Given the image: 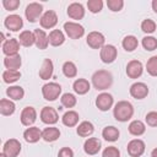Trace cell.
<instances>
[{
  "label": "cell",
  "instance_id": "obj_1",
  "mask_svg": "<svg viewBox=\"0 0 157 157\" xmlns=\"http://www.w3.org/2000/svg\"><path fill=\"white\" fill-rule=\"evenodd\" d=\"M92 85L98 91H105L113 85V75L108 70H97L93 72L92 77Z\"/></svg>",
  "mask_w": 157,
  "mask_h": 157
},
{
  "label": "cell",
  "instance_id": "obj_2",
  "mask_svg": "<svg viewBox=\"0 0 157 157\" xmlns=\"http://www.w3.org/2000/svg\"><path fill=\"white\" fill-rule=\"evenodd\" d=\"M113 115H114L115 120H118L120 123H125L132 118L134 107L128 101H119L113 108Z\"/></svg>",
  "mask_w": 157,
  "mask_h": 157
},
{
  "label": "cell",
  "instance_id": "obj_3",
  "mask_svg": "<svg viewBox=\"0 0 157 157\" xmlns=\"http://www.w3.org/2000/svg\"><path fill=\"white\" fill-rule=\"evenodd\" d=\"M61 93V86L58 82H48L42 87V94L45 101H55Z\"/></svg>",
  "mask_w": 157,
  "mask_h": 157
},
{
  "label": "cell",
  "instance_id": "obj_4",
  "mask_svg": "<svg viewBox=\"0 0 157 157\" xmlns=\"http://www.w3.org/2000/svg\"><path fill=\"white\" fill-rule=\"evenodd\" d=\"M42 15H43V5L42 4H39V2H31V4H28L26 6L25 16L28 20V22L34 23V22L39 21Z\"/></svg>",
  "mask_w": 157,
  "mask_h": 157
},
{
  "label": "cell",
  "instance_id": "obj_5",
  "mask_svg": "<svg viewBox=\"0 0 157 157\" xmlns=\"http://www.w3.org/2000/svg\"><path fill=\"white\" fill-rule=\"evenodd\" d=\"M64 31H65L66 36L71 39H78L85 34L83 26H81L78 22H74V21L65 22L64 23Z\"/></svg>",
  "mask_w": 157,
  "mask_h": 157
},
{
  "label": "cell",
  "instance_id": "obj_6",
  "mask_svg": "<svg viewBox=\"0 0 157 157\" xmlns=\"http://www.w3.org/2000/svg\"><path fill=\"white\" fill-rule=\"evenodd\" d=\"M86 42L88 44V47H91L92 49H102L105 44V38L103 36V33L98 32V31H92L88 33Z\"/></svg>",
  "mask_w": 157,
  "mask_h": 157
},
{
  "label": "cell",
  "instance_id": "obj_7",
  "mask_svg": "<svg viewBox=\"0 0 157 157\" xmlns=\"http://www.w3.org/2000/svg\"><path fill=\"white\" fill-rule=\"evenodd\" d=\"M145 148H146V145H145V142L141 139H132L131 141H129V144L126 146L128 153L131 157H140V156H142L144 152H145Z\"/></svg>",
  "mask_w": 157,
  "mask_h": 157
},
{
  "label": "cell",
  "instance_id": "obj_8",
  "mask_svg": "<svg viewBox=\"0 0 157 157\" xmlns=\"http://www.w3.org/2000/svg\"><path fill=\"white\" fill-rule=\"evenodd\" d=\"M21 152V144L17 139H9L2 146V153L7 157H17Z\"/></svg>",
  "mask_w": 157,
  "mask_h": 157
},
{
  "label": "cell",
  "instance_id": "obj_9",
  "mask_svg": "<svg viewBox=\"0 0 157 157\" xmlns=\"http://www.w3.org/2000/svg\"><path fill=\"white\" fill-rule=\"evenodd\" d=\"M113 103H114V98H113V96H112L110 93H108V92H102V93H99V94L97 96V98H96V107H97L99 110H102V112L109 110V109L112 108Z\"/></svg>",
  "mask_w": 157,
  "mask_h": 157
},
{
  "label": "cell",
  "instance_id": "obj_10",
  "mask_svg": "<svg viewBox=\"0 0 157 157\" xmlns=\"http://www.w3.org/2000/svg\"><path fill=\"white\" fill-rule=\"evenodd\" d=\"M40 120L47 125H54L59 120V114L53 107H43L40 110Z\"/></svg>",
  "mask_w": 157,
  "mask_h": 157
},
{
  "label": "cell",
  "instance_id": "obj_11",
  "mask_svg": "<svg viewBox=\"0 0 157 157\" xmlns=\"http://www.w3.org/2000/svg\"><path fill=\"white\" fill-rule=\"evenodd\" d=\"M99 56H101V60L104 64H112L118 56V50L113 44H105L101 49Z\"/></svg>",
  "mask_w": 157,
  "mask_h": 157
},
{
  "label": "cell",
  "instance_id": "obj_12",
  "mask_svg": "<svg viewBox=\"0 0 157 157\" xmlns=\"http://www.w3.org/2000/svg\"><path fill=\"white\" fill-rule=\"evenodd\" d=\"M39 23H40V27L42 28H45V29H50L53 27H55V25L58 23V15L55 11L53 10H47L40 20H39Z\"/></svg>",
  "mask_w": 157,
  "mask_h": 157
},
{
  "label": "cell",
  "instance_id": "obj_13",
  "mask_svg": "<svg viewBox=\"0 0 157 157\" xmlns=\"http://www.w3.org/2000/svg\"><path fill=\"white\" fill-rule=\"evenodd\" d=\"M4 26L11 31V32H18L22 27H23V20L20 15H16V13H12V15H9L5 21H4Z\"/></svg>",
  "mask_w": 157,
  "mask_h": 157
},
{
  "label": "cell",
  "instance_id": "obj_14",
  "mask_svg": "<svg viewBox=\"0 0 157 157\" xmlns=\"http://www.w3.org/2000/svg\"><path fill=\"white\" fill-rule=\"evenodd\" d=\"M21 124L25 126H31L37 120V110L33 107H25L20 115Z\"/></svg>",
  "mask_w": 157,
  "mask_h": 157
},
{
  "label": "cell",
  "instance_id": "obj_15",
  "mask_svg": "<svg viewBox=\"0 0 157 157\" xmlns=\"http://www.w3.org/2000/svg\"><path fill=\"white\" fill-rule=\"evenodd\" d=\"M129 92L131 97H134L135 99H144L148 94V87L144 82H135L130 86Z\"/></svg>",
  "mask_w": 157,
  "mask_h": 157
},
{
  "label": "cell",
  "instance_id": "obj_16",
  "mask_svg": "<svg viewBox=\"0 0 157 157\" xmlns=\"http://www.w3.org/2000/svg\"><path fill=\"white\" fill-rule=\"evenodd\" d=\"M144 72V65L140 60H130L126 65V75L130 78H139Z\"/></svg>",
  "mask_w": 157,
  "mask_h": 157
},
{
  "label": "cell",
  "instance_id": "obj_17",
  "mask_svg": "<svg viewBox=\"0 0 157 157\" xmlns=\"http://www.w3.org/2000/svg\"><path fill=\"white\" fill-rule=\"evenodd\" d=\"M2 53L5 56H11V55H17L20 50V42L16 38H10L1 45Z\"/></svg>",
  "mask_w": 157,
  "mask_h": 157
},
{
  "label": "cell",
  "instance_id": "obj_18",
  "mask_svg": "<svg viewBox=\"0 0 157 157\" xmlns=\"http://www.w3.org/2000/svg\"><path fill=\"white\" fill-rule=\"evenodd\" d=\"M67 16L72 20H82L85 17V7L81 2H71L67 6Z\"/></svg>",
  "mask_w": 157,
  "mask_h": 157
},
{
  "label": "cell",
  "instance_id": "obj_19",
  "mask_svg": "<svg viewBox=\"0 0 157 157\" xmlns=\"http://www.w3.org/2000/svg\"><path fill=\"white\" fill-rule=\"evenodd\" d=\"M23 139L28 144H36L42 139V130L37 126H29L23 131Z\"/></svg>",
  "mask_w": 157,
  "mask_h": 157
},
{
  "label": "cell",
  "instance_id": "obj_20",
  "mask_svg": "<svg viewBox=\"0 0 157 157\" xmlns=\"http://www.w3.org/2000/svg\"><path fill=\"white\" fill-rule=\"evenodd\" d=\"M101 141L97 137H88L83 144V151L90 156L97 155L101 151Z\"/></svg>",
  "mask_w": 157,
  "mask_h": 157
},
{
  "label": "cell",
  "instance_id": "obj_21",
  "mask_svg": "<svg viewBox=\"0 0 157 157\" xmlns=\"http://www.w3.org/2000/svg\"><path fill=\"white\" fill-rule=\"evenodd\" d=\"M53 72H54V64L50 59H44L42 65H40V69L38 71V75L42 80H49L52 76H53Z\"/></svg>",
  "mask_w": 157,
  "mask_h": 157
},
{
  "label": "cell",
  "instance_id": "obj_22",
  "mask_svg": "<svg viewBox=\"0 0 157 157\" xmlns=\"http://www.w3.org/2000/svg\"><path fill=\"white\" fill-rule=\"evenodd\" d=\"M34 37H36V47L40 50L43 49H47V47L49 45V38H48V34L43 31V29H34Z\"/></svg>",
  "mask_w": 157,
  "mask_h": 157
},
{
  "label": "cell",
  "instance_id": "obj_23",
  "mask_svg": "<svg viewBox=\"0 0 157 157\" xmlns=\"http://www.w3.org/2000/svg\"><path fill=\"white\" fill-rule=\"evenodd\" d=\"M72 88L75 91V93L82 96V94H86L90 88H91V83L88 82V80L86 78H76L72 83Z\"/></svg>",
  "mask_w": 157,
  "mask_h": 157
},
{
  "label": "cell",
  "instance_id": "obj_24",
  "mask_svg": "<svg viewBox=\"0 0 157 157\" xmlns=\"http://www.w3.org/2000/svg\"><path fill=\"white\" fill-rule=\"evenodd\" d=\"M78 113L75 112V110H67L64 113V115L61 117V121L65 126L67 128H72V126H76L77 123H78Z\"/></svg>",
  "mask_w": 157,
  "mask_h": 157
},
{
  "label": "cell",
  "instance_id": "obj_25",
  "mask_svg": "<svg viewBox=\"0 0 157 157\" xmlns=\"http://www.w3.org/2000/svg\"><path fill=\"white\" fill-rule=\"evenodd\" d=\"M93 131H94V126H93V124H92L91 121H88V120L81 121V123L77 125V129H76L77 135L81 136V137H88V136H91V135L93 134Z\"/></svg>",
  "mask_w": 157,
  "mask_h": 157
},
{
  "label": "cell",
  "instance_id": "obj_26",
  "mask_svg": "<svg viewBox=\"0 0 157 157\" xmlns=\"http://www.w3.org/2000/svg\"><path fill=\"white\" fill-rule=\"evenodd\" d=\"M60 137V130L55 126H48L42 131V139L45 142H54Z\"/></svg>",
  "mask_w": 157,
  "mask_h": 157
},
{
  "label": "cell",
  "instance_id": "obj_27",
  "mask_svg": "<svg viewBox=\"0 0 157 157\" xmlns=\"http://www.w3.org/2000/svg\"><path fill=\"white\" fill-rule=\"evenodd\" d=\"M4 65H5L6 70H18L22 65V59H21L20 54L5 56L4 58Z\"/></svg>",
  "mask_w": 157,
  "mask_h": 157
},
{
  "label": "cell",
  "instance_id": "obj_28",
  "mask_svg": "<svg viewBox=\"0 0 157 157\" xmlns=\"http://www.w3.org/2000/svg\"><path fill=\"white\" fill-rule=\"evenodd\" d=\"M48 38H49V44L53 45V47H59V45L64 44V42H65V34L60 29L50 31Z\"/></svg>",
  "mask_w": 157,
  "mask_h": 157
},
{
  "label": "cell",
  "instance_id": "obj_29",
  "mask_svg": "<svg viewBox=\"0 0 157 157\" xmlns=\"http://www.w3.org/2000/svg\"><path fill=\"white\" fill-rule=\"evenodd\" d=\"M16 110V105L13 103V101L11 99H7V98H2L0 101V113L1 115H5V117H9V115H12Z\"/></svg>",
  "mask_w": 157,
  "mask_h": 157
},
{
  "label": "cell",
  "instance_id": "obj_30",
  "mask_svg": "<svg viewBox=\"0 0 157 157\" xmlns=\"http://www.w3.org/2000/svg\"><path fill=\"white\" fill-rule=\"evenodd\" d=\"M128 130H129V132H130L131 135H134V136H141V135H144L145 131H146V125H145V123L141 121V120H132V121L129 124Z\"/></svg>",
  "mask_w": 157,
  "mask_h": 157
},
{
  "label": "cell",
  "instance_id": "obj_31",
  "mask_svg": "<svg viewBox=\"0 0 157 157\" xmlns=\"http://www.w3.org/2000/svg\"><path fill=\"white\" fill-rule=\"evenodd\" d=\"M18 42L23 47H32L33 44H36L34 32H32V31H22L20 33V36H18Z\"/></svg>",
  "mask_w": 157,
  "mask_h": 157
},
{
  "label": "cell",
  "instance_id": "obj_32",
  "mask_svg": "<svg viewBox=\"0 0 157 157\" xmlns=\"http://www.w3.org/2000/svg\"><path fill=\"white\" fill-rule=\"evenodd\" d=\"M119 135H120V132H119V130H118V128H115V126H105L103 130H102V137L105 140V141H109V142H114V141H117L118 139H119Z\"/></svg>",
  "mask_w": 157,
  "mask_h": 157
},
{
  "label": "cell",
  "instance_id": "obj_33",
  "mask_svg": "<svg viewBox=\"0 0 157 157\" xmlns=\"http://www.w3.org/2000/svg\"><path fill=\"white\" fill-rule=\"evenodd\" d=\"M6 94L11 101H21L25 96V90L21 86H10L6 90Z\"/></svg>",
  "mask_w": 157,
  "mask_h": 157
},
{
  "label": "cell",
  "instance_id": "obj_34",
  "mask_svg": "<svg viewBox=\"0 0 157 157\" xmlns=\"http://www.w3.org/2000/svg\"><path fill=\"white\" fill-rule=\"evenodd\" d=\"M121 45H123V48H124V50H126V52H134L137 47H139V40H137V38L135 37V36H126V37H124V39L121 40Z\"/></svg>",
  "mask_w": 157,
  "mask_h": 157
},
{
  "label": "cell",
  "instance_id": "obj_35",
  "mask_svg": "<svg viewBox=\"0 0 157 157\" xmlns=\"http://www.w3.org/2000/svg\"><path fill=\"white\" fill-rule=\"evenodd\" d=\"M21 72L18 70H5L2 72V81L5 83H13L17 80H20Z\"/></svg>",
  "mask_w": 157,
  "mask_h": 157
},
{
  "label": "cell",
  "instance_id": "obj_36",
  "mask_svg": "<svg viewBox=\"0 0 157 157\" xmlns=\"http://www.w3.org/2000/svg\"><path fill=\"white\" fill-rule=\"evenodd\" d=\"M63 74L67 77V78H72V77H76L77 75V67L75 65V63L72 61H65L63 64Z\"/></svg>",
  "mask_w": 157,
  "mask_h": 157
},
{
  "label": "cell",
  "instance_id": "obj_37",
  "mask_svg": "<svg viewBox=\"0 0 157 157\" xmlns=\"http://www.w3.org/2000/svg\"><path fill=\"white\" fill-rule=\"evenodd\" d=\"M141 44H142V47H144L145 50L152 52V50L157 49V38H155L152 36H146V37L142 38Z\"/></svg>",
  "mask_w": 157,
  "mask_h": 157
},
{
  "label": "cell",
  "instance_id": "obj_38",
  "mask_svg": "<svg viewBox=\"0 0 157 157\" xmlns=\"http://www.w3.org/2000/svg\"><path fill=\"white\" fill-rule=\"evenodd\" d=\"M60 101H61V104H63V107H65V108H74L75 105H76V103H77V99H76V97L72 94V93H64L63 96H61V98H60Z\"/></svg>",
  "mask_w": 157,
  "mask_h": 157
},
{
  "label": "cell",
  "instance_id": "obj_39",
  "mask_svg": "<svg viewBox=\"0 0 157 157\" xmlns=\"http://www.w3.org/2000/svg\"><path fill=\"white\" fill-rule=\"evenodd\" d=\"M156 27H157L156 22L153 20H151V18H146V20H144L141 22V29H142V32H145L147 34L153 33L156 31Z\"/></svg>",
  "mask_w": 157,
  "mask_h": 157
},
{
  "label": "cell",
  "instance_id": "obj_40",
  "mask_svg": "<svg viewBox=\"0 0 157 157\" xmlns=\"http://www.w3.org/2000/svg\"><path fill=\"white\" fill-rule=\"evenodd\" d=\"M146 70L151 76H157V55L151 56L146 63Z\"/></svg>",
  "mask_w": 157,
  "mask_h": 157
},
{
  "label": "cell",
  "instance_id": "obj_41",
  "mask_svg": "<svg viewBox=\"0 0 157 157\" xmlns=\"http://www.w3.org/2000/svg\"><path fill=\"white\" fill-rule=\"evenodd\" d=\"M87 7H88V11H91L92 13H98L103 9V1L102 0H88Z\"/></svg>",
  "mask_w": 157,
  "mask_h": 157
},
{
  "label": "cell",
  "instance_id": "obj_42",
  "mask_svg": "<svg viewBox=\"0 0 157 157\" xmlns=\"http://www.w3.org/2000/svg\"><path fill=\"white\" fill-rule=\"evenodd\" d=\"M107 6L110 11L118 12L124 7V1L123 0H107Z\"/></svg>",
  "mask_w": 157,
  "mask_h": 157
},
{
  "label": "cell",
  "instance_id": "obj_43",
  "mask_svg": "<svg viewBox=\"0 0 157 157\" xmlns=\"http://www.w3.org/2000/svg\"><path fill=\"white\" fill-rule=\"evenodd\" d=\"M102 157H120V151L115 146H108L103 150Z\"/></svg>",
  "mask_w": 157,
  "mask_h": 157
},
{
  "label": "cell",
  "instance_id": "obj_44",
  "mask_svg": "<svg viewBox=\"0 0 157 157\" xmlns=\"http://www.w3.org/2000/svg\"><path fill=\"white\" fill-rule=\"evenodd\" d=\"M145 120H146V124L148 126H152V128H156L157 126V112L152 110V112H148L145 117Z\"/></svg>",
  "mask_w": 157,
  "mask_h": 157
},
{
  "label": "cell",
  "instance_id": "obj_45",
  "mask_svg": "<svg viewBox=\"0 0 157 157\" xmlns=\"http://www.w3.org/2000/svg\"><path fill=\"white\" fill-rule=\"evenodd\" d=\"M20 0H2V6L9 10V11H13L20 6Z\"/></svg>",
  "mask_w": 157,
  "mask_h": 157
},
{
  "label": "cell",
  "instance_id": "obj_46",
  "mask_svg": "<svg viewBox=\"0 0 157 157\" xmlns=\"http://www.w3.org/2000/svg\"><path fill=\"white\" fill-rule=\"evenodd\" d=\"M58 157H74V151L70 147H63L59 150Z\"/></svg>",
  "mask_w": 157,
  "mask_h": 157
},
{
  "label": "cell",
  "instance_id": "obj_47",
  "mask_svg": "<svg viewBox=\"0 0 157 157\" xmlns=\"http://www.w3.org/2000/svg\"><path fill=\"white\" fill-rule=\"evenodd\" d=\"M151 5H152V10L157 13V0H153V1L151 2Z\"/></svg>",
  "mask_w": 157,
  "mask_h": 157
},
{
  "label": "cell",
  "instance_id": "obj_48",
  "mask_svg": "<svg viewBox=\"0 0 157 157\" xmlns=\"http://www.w3.org/2000/svg\"><path fill=\"white\" fill-rule=\"evenodd\" d=\"M151 157H157V147L152 150V152H151Z\"/></svg>",
  "mask_w": 157,
  "mask_h": 157
},
{
  "label": "cell",
  "instance_id": "obj_49",
  "mask_svg": "<svg viewBox=\"0 0 157 157\" xmlns=\"http://www.w3.org/2000/svg\"><path fill=\"white\" fill-rule=\"evenodd\" d=\"M0 157H7V156H6L5 153H2V152H1V155H0Z\"/></svg>",
  "mask_w": 157,
  "mask_h": 157
}]
</instances>
